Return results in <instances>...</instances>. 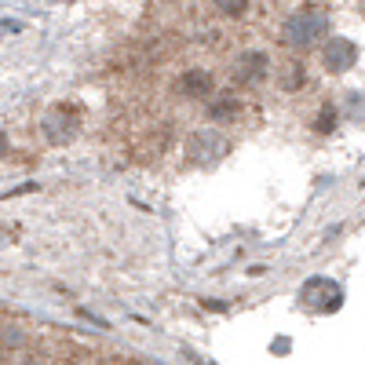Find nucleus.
Masks as SVG:
<instances>
[{
    "instance_id": "nucleus-1",
    "label": "nucleus",
    "mask_w": 365,
    "mask_h": 365,
    "mask_svg": "<svg viewBox=\"0 0 365 365\" xmlns=\"http://www.w3.org/2000/svg\"><path fill=\"white\" fill-rule=\"evenodd\" d=\"M329 29V19L322 15V11H296L289 22H285V29H282V37L292 44V48H307L311 41H318L322 34Z\"/></svg>"
},
{
    "instance_id": "nucleus-2",
    "label": "nucleus",
    "mask_w": 365,
    "mask_h": 365,
    "mask_svg": "<svg viewBox=\"0 0 365 365\" xmlns=\"http://www.w3.org/2000/svg\"><path fill=\"white\" fill-rule=\"evenodd\" d=\"M73 132H77V113H73V110L55 106V110L44 117V135H48V143L63 146V143L73 139Z\"/></svg>"
},
{
    "instance_id": "nucleus-3",
    "label": "nucleus",
    "mask_w": 365,
    "mask_h": 365,
    "mask_svg": "<svg viewBox=\"0 0 365 365\" xmlns=\"http://www.w3.org/2000/svg\"><path fill=\"white\" fill-rule=\"evenodd\" d=\"M354 58H358V48L347 37H329V44H325V70L344 73V70L354 66Z\"/></svg>"
},
{
    "instance_id": "nucleus-4",
    "label": "nucleus",
    "mask_w": 365,
    "mask_h": 365,
    "mask_svg": "<svg viewBox=\"0 0 365 365\" xmlns=\"http://www.w3.org/2000/svg\"><path fill=\"white\" fill-rule=\"evenodd\" d=\"M267 70H270V58H267L263 51H245V55L234 63V81H237V84H252V81L267 77Z\"/></svg>"
},
{
    "instance_id": "nucleus-5",
    "label": "nucleus",
    "mask_w": 365,
    "mask_h": 365,
    "mask_svg": "<svg viewBox=\"0 0 365 365\" xmlns=\"http://www.w3.org/2000/svg\"><path fill=\"white\" fill-rule=\"evenodd\" d=\"M212 73L208 70H187L179 81H175V91H182L187 99H201V96H212Z\"/></svg>"
},
{
    "instance_id": "nucleus-6",
    "label": "nucleus",
    "mask_w": 365,
    "mask_h": 365,
    "mask_svg": "<svg viewBox=\"0 0 365 365\" xmlns=\"http://www.w3.org/2000/svg\"><path fill=\"white\" fill-rule=\"evenodd\" d=\"M241 113V99L237 96H216L208 106V117L216 120V125H227V120H234Z\"/></svg>"
},
{
    "instance_id": "nucleus-7",
    "label": "nucleus",
    "mask_w": 365,
    "mask_h": 365,
    "mask_svg": "<svg viewBox=\"0 0 365 365\" xmlns=\"http://www.w3.org/2000/svg\"><path fill=\"white\" fill-rule=\"evenodd\" d=\"M216 4H220V11H223V15H245L249 0H216Z\"/></svg>"
}]
</instances>
